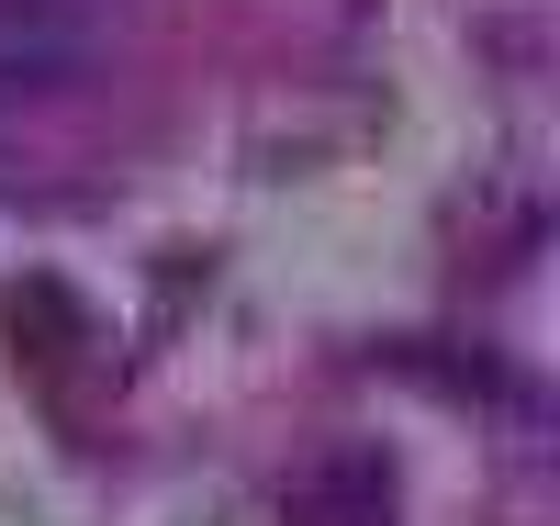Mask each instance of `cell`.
Here are the masks:
<instances>
[{
  "label": "cell",
  "mask_w": 560,
  "mask_h": 526,
  "mask_svg": "<svg viewBox=\"0 0 560 526\" xmlns=\"http://www.w3.org/2000/svg\"><path fill=\"white\" fill-rule=\"evenodd\" d=\"M90 68V12L79 0H0V90H57Z\"/></svg>",
  "instance_id": "obj_1"
}]
</instances>
